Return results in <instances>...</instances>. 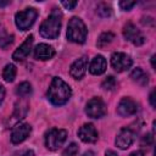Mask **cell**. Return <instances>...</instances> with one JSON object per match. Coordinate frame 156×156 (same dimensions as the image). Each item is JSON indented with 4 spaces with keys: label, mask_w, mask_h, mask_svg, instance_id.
Returning a JSON list of instances; mask_svg holds the SVG:
<instances>
[{
    "label": "cell",
    "mask_w": 156,
    "mask_h": 156,
    "mask_svg": "<svg viewBox=\"0 0 156 156\" xmlns=\"http://www.w3.org/2000/svg\"><path fill=\"white\" fill-rule=\"evenodd\" d=\"M71 96H72L71 87L62 78L54 77L46 93L48 100L55 106H62L71 99Z\"/></svg>",
    "instance_id": "obj_1"
},
{
    "label": "cell",
    "mask_w": 156,
    "mask_h": 156,
    "mask_svg": "<svg viewBox=\"0 0 156 156\" xmlns=\"http://www.w3.org/2000/svg\"><path fill=\"white\" fill-rule=\"evenodd\" d=\"M61 22H62V12L58 9L54 7L51 13L43 21V23L39 27L40 35L46 39H56L60 34Z\"/></svg>",
    "instance_id": "obj_2"
},
{
    "label": "cell",
    "mask_w": 156,
    "mask_h": 156,
    "mask_svg": "<svg viewBox=\"0 0 156 156\" xmlns=\"http://www.w3.org/2000/svg\"><path fill=\"white\" fill-rule=\"evenodd\" d=\"M88 29L79 17H72L67 26V39L76 44H83L87 40Z\"/></svg>",
    "instance_id": "obj_3"
},
{
    "label": "cell",
    "mask_w": 156,
    "mask_h": 156,
    "mask_svg": "<svg viewBox=\"0 0 156 156\" xmlns=\"http://www.w3.org/2000/svg\"><path fill=\"white\" fill-rule=\"evenodd\" d=\"M38 17V11L34 7H27L15 15V23L20 30L29 29Z\"/></svg>",
    "instance_id": "obj_4"
},
{
    "label": "cell",
    "mask_w": 156,
    "mask_h": 156,
    "mask_svg": "<svg viewBox=\"0 0 156 156\" xmlns=\"http://www.w3.org/2000/svg\"><path fill=\"white\" fill-rule=\"evenodd\" d=\"M67 139V130L61 128H51L45 134V145L49 150H58Z\"/></svg>",
    "instance_id": "obj_5"
},
{
    "label": "cell",
    "mask_w": 156,
    "mask_h": 156,
    "mask_svg": "<svg viewBox=\"0 0 156 156\" xmlns=\"http://www.w3.org/2000/svg\"><path fill=\"white\" fill-rule=\"evenodd\" d=\"M107 108L104 100L99 96L91 98L85 105V113L90 118H101L106 115Z\"/></svg>",
    "instance_id": "obj_6"
},
{
    "label": "cell",
    "mask_w": 156,
    "mask_h": 156,
    "mask_svg": "<svg viewBox=\"0 0 156 156\" xmlns=\"http://www.w3.org/2000/svg\"><path fill=\"white\" fill-rule=\"evenodd\" d=\"M133 65V60L130 58L129 55L124 52H113L111 55V66L116 72H124L129 69Z\"/></svg>",
    "instance_id": "obj_7"
},
{
    "label": "cell",
    "mask_w": 156,
    "mask_h": 156,
    "mask_svg": "<svg viewBox=\"0 0 156 156\" xmlns=\"http://www.w3.org/2000/svg\"><path fill=\"white\" fill-rule=\"evenodd\" d=\"M123 37L126 38V40L130 41L132 44L136 45V46H140L144 44L145 41V38L144 35L141 34V32L132 23V22H128L124 27H123Z\"/></svg>",
    "instance_id": "obj_8"
},
{
    "label": "cell",
    "mask_w": 156,
    "mask_h": 156,
    "mask_svg": "<svg viewBox=\"0 0 156 156\" xmlns=\"http://www.w3.org/2000/svg\"><path fill=\"white\" fill-rule=\"evenodd\" d=\"M134 139H135V133L129 128H123L117 134L115 139V144L121 150H126L134 143Z\"/></svg>",
    "instance_id": "obj_9"
},
{
    "label": "cell",
    "mask_w": 156,
    "mask_h": 156,
    "mask_svg": "<svg viewBox=\"0 0 156 156\" xmlns=\"http://www.w3.org/2000/svg\"><path fill=\"white\" fill-rule=\"evenodd\" d=\"M78 136L83 143L93 144L98 140L99 133L93 123H85L78 129Z\"/></svg>",
    "instance_id": "obj_10"
},
{
    "label": "cell",
    "mask_w": 156,
    "mask_h": 156,
    "mask_svg": "<svg viewBox=\"0 0 156 156\" xmlns=\"http://www.w3.org/2000/svg\"><path fill=\"white\" fill-rule=\"evenodd\" d=\"M32 132V127L28 123H17L11 133V141L12 144H20L24 141Z\"/></svg>",
    "instance_id": "obj_11"
},
{
    "label": "cell",
    "mask_w": 156,
    "mask_h": 156,
    "mask_svg": "<svg viewBox=\"0 0 156 156\" xmlns=\"http://www.w3.org/2000/svg\"><path fill=\"white\" fill-rule=\"evenodd\" d=\"M88 68V57L87 56H82L79 58H77L69 67V74L72 78L74 79H82L87 72Z\"/></svg>",
    "instance_id": "obj_12"
},
{
    "label": "cell",
    "mask_w": 156,
    "mask_h": 156,
    "mask_svg": "<svg viewBox=\"0 0 156 156\" xmlns=\"http://www.w3.org/2000/svg\"><path fill=\"white\" fill-rule=\"evenodd\" d=\"M33 40H34V37L32 34H29L26 40L13 51L12 54V58L15 61H23L24 58H27V56L30 54V50H32V45H33Z\"/></svg>",
    "instance_id": "obj_13"
},
{
    "label": "cell",
    "mask_w": 156,
    "mask_h": 156,
    "mask_svg": "<svg viewBox=\"0 0 156 156\" xmlns=\"http://www.w3.org/2000/svg\"><path fill=\"white\" fill-rule=\"evenodd\" d=\"M138 111V104L132 99V98H123L118 106H117V113L122 117H128Z\"/></svg>",
    "instance_id": "obj_14"
},
{
    "label": "cell",
    "mask_w": 156,
    "mask_h": 156,
    "mask_svg": "<svg viewBox=\"0 0 156 156\" xmlns=\"http://www.w3.org/2000/svg\"><path fill=\"white\" fill-rule=\"evenodd\" d=\"M56 51L55 49L49 45V44H38L35 48H34V58L37 60H40V61H46V60H50L55 56Z\"/></svg>",
    "instance_id": "obj_15"
},
{
    "label": "cell",
    "mask_w": 156,
    "mask_h": 156,
    "mask_svg": "<svg viewBox=\"0 0 156 156\" xmlns=\"http://www.w3.org/2000/svg\"><path fill=\"white\" fill-rule=\"evenodd\" d=\"M106 66L107 65L105 57L102 55H96L89 65V72L94 76H100L106 71Z\"/></svg>",
    "instance_id": "obj_16"
},
{
    "label": "cell",
    "mask_w": 156,
    "mask_h": 156,
    "mask_svg": "<svg viewBox=\"0 0 156 156\" xmlns=\"http://www.w3.org/2000/svg\"><path fill=\"white\" fill-rule=\"evenodd\" d=\"M27 111H28V104L24 101V100H21V101H17L16 105H15V111L12 113V119L11 122H20L21 119H23L27 115Z\"/></svg>",
    "instance_id": "obj_17"
},
{
    "label": "cell",
    "mask_w": 156,
    "mask_h": 156,
    "mask_svg": "<svg viewBox=\"0 0 156 156\" xmlns=\"http://www.w3.org/2000/svg\"><path fill=\"white\" fill-rule=\"evenodd\" d=\"M130 78L133 82H135L136 84L141 85V87H145L147 83H149V77H147V73H145V71L140 67H136L130 73Z\"/></svg>",
    "instance_id": "obj_18"
},
{
    "label": "cell",
    "mask_w": 156,
    "mask_h": 156,
    "mask_svg": "<svg viewBox=\"0 0 156 156\" xmlns=\"http://www.w3.org/2000/svg\"><path fill=\"white\" fill-rule=\"evenodd\" d=\"M16 74H17V68L13 63H7L2 69V78L7 83L13 82L16 78Z\"/></svg>",
    "instance_id": "obj_19"
},
{
    "label": "cell",
    "mask_w": 156,
    "mask_h": 156,
    "mask_svg": "<svg viewBox=\"0 0 156 156\" xmlns=\"http://www.w3.org/2000/svg\"><path fill=\"white\" fill-rule=\"evenodd\" d=\"M12 43H13V35L9 34L5 29V27L2 26V23L0 22V48L6 49Z\"/></svg>",
    "instance_id": "obj_20"
},
{
    "label": "cell",
    "mask_w": 156,
    "mask_h": 156,
    "mask_svg": "<svg viewBox=\"0 0 156 156\" xmlns=\"http://www.w3.org/2000/svg\"><path fill=\"white\" fill-rule=\"evenodd\" d=\"M113 39H115V34H113V33H111V32H105V33L100 34V37L98 38L96 45H98V48L104 49V48H106L107 45H110Z\"/></svg>",
    "instance_id": "obj_21"
},
{
    "label": "cell",
    "mask_w": 156,
    "mask_h": 156,
    "mask_svg": "<svg viewBox=\"0 0 156 156\" xmlns=\"http://www.w3.org/2000/svg\"><path fill=\"white\" fill-rule=\"evenodd\" d=\"M16 94H17L20 98L29 96V95L32 94V85H30V83H28V82H22L21 84H18L17 88H16Z\"/></svg>",
    "instance_id": "obj_22"
},
{
    "label": "cell",
    "mask_w": 156,
    "mask_h": 156,
    "mask_svg": "<svg viewBox=\"0 0 156 156\" xmlns=\"http://www.w3.org/2000/svg\"><path fill=\"white\" fill-rule=\"evenodd\" d=\"M116 87H117V82H116V79H115L113 76H108V77H106V78L104 79V82L101 83V88H102L104 90H108V91H111V90H115Z\"/></svg>",
    "instance_id": "obj_23"
},
{
    "label": "cell",
    "mask_w": 156,
    "mask_h": 156,
    "mask_svg": "<svg viewBox=\"0 0 156 156\" xmlns=\"http://www.w3.org/2000/svg\"><path fill=\"white\" fill-rule=\"evenodd\" d=\"M78 145L76 143H71L63 151H62V156H76L78 154Z\"/></svg>",
    "instance_id": "obj_24"
},
{
    "label": "cell",
    "mask_w": 156,
    "mask_h": 156,
    "mask_svg": "<svg viewBox=\"0 0 156 156\" xmlns=\"http://www.w3.org/2000/svg\"><path fill=\"white\" fill-rule=\"evenodd\" d=\"M98 15L101 16V17H108L111 15V7L107 6L106 4H100L98 6V10H96Z\"/></svg>",
    "instance_id": "obj_25"
},
{
    "label": "cell",
    "mask_w": 156,
    "mask_h": 156,
    "mask_svg": "<svg viewBox=\"0 0 156 156\" xmlns=\"http://www.w3.org/2000/svg\"><path fill=\"white\" fill-rule=\"evenodd\" d=\"M136 5V2L135 1H119V6H121V9L122 10H124V11H129L132 7H134Z\"/></svg>",
    "instance_id": "obj_26"
},
{
    "label": "cell",
    "mask_w": 156,
    "mask_h": 156,
    "mask_svg": "<svg viewBox=\"0 0 156 156\" xmlns=\"http://www.w3.org/2000/svg\"><path fill=\"white\" fill-rule=\"evenodd\" d=\"M77 1H61V5L65 7V9H67V10H72V9H74L76 6H77Z\"/></svg>",
    "instance_id": "obj_27"
},
{
    "label": "cell",
    "mask_w": 156,
    "mask_h": 156,
    "mask_svg": "<svg viewBox=\"0 0 156 156\" xmlns=\"http://www.w3.org/2000/svg\"><path fill=\"white\" fill-rule=\"evenodd\" d=\"M149 100H150L151 106L155 107V106H156V104H155V90H152V91L150 93V98H149Z\"/></svg>",
    "instance_id": "obj_28"
},
{
    "label": "cell",
    "mask_w": 156,
    "mask_h": 156,
    "mask_svg": "<svg viewBox=\"0 0 156 156\" xmlns=\"http://www.w3.org/2000/svg\"><path fill=\"white\" fill-rule=\"evenodd\" d=\"M4 98H5V88L2 84H0V104L2 102Z\"/></svg>",
    "instance_id": "obj_29"
},
{
    "label": "cell",
    "mask_w": 156,
    "mask_h": 156,
    "mask_svg": "<svg viewBox=\"0 0 156 156\" xmlns=\"http://www.w3.org/2000/svg\"><path fill=\"white\" fill-rule=\"evenodd\" d=\"M151 141H152V136H151L150 134L145 135V136H144V139H143V143H146V144H150Z\"/></svg>",
    "instance_id": "obj_30"
},
{
    "label": "cell",
    "mask_w": 156,
    "mask_h": 156,
    "mask_svg": "<svg viewBox=\"0 0 156 156\" xmlns=\"http://www.w3.org/2000/svg\"><path fill=\"white\" fill-rule=\"evenodd\" d=\"M21 156H34V152H33L32 150H24V151L21 154Z\"/></svg>",
    "instance_id": "obj_31"
},
{
    "label": "cell",
    "mask_w": 156,
    "mask_h": 156,
    "mask_svg": "<svg viewBox=\"0 0 156 156\" xmlns=\"http://www.w3.org/2000/svg\"><path fill=\"white\" fill-rule=\"evenodd\" d=\"M129 156H144V152L141 150H136V151H133Z\"/></svg>",
    "instance_id": "obj_32"
},
{
    "label": "cell",
    "mask_w": 156,
    "mask_h": 156,
    "mask_svg": "<svg viewBox=\"0 0 156 156\" xmlns=\"http://www.w3.org/2000/svg\"><path fill=\"white\" fill-rule=\"evenodd\" d=\"M105 156H118L117 152H115L113 150H106L105 151Z\"/></svg>",
    "instance_id": "obj_33"
},
{
    "label": "cell",
    "mask_w": 156,
    "mask_h": 156,
    "mask_svg": "<svg viewBox=\"0 0 156 156\" xmlns=\"http://www.w3.org/2000/svg\"><path fill=\"white\" fill-rule=\"evenodd\" d=\"M10 4V1H1L0 0V7H4V6H7Z\"/></svg>",
    "instance_id": "obj_34"
},
{
    "label": "cell",
    "mask_w": 156,
    "mask_h": 156,
    "mask_svg": "<svg viewBox=\"0 0 156 156\" xmlns=\"http://www.w3.org/2000/svg\"><path fill=\"white\" fill-rule=\"evenodd\" d=\"M83 156H94V152H91V151H88V152H85Z\"/></svg>",
    "instance_id": "obj_35"
},
{
    "label": "cell",
    "mask_w": 156,
    "mask_h": 156,
    "mask_svg": "<svg viewBox=\"0 0 156 156\" xmlns=\"http://www.w3.org/2000/svg\"><path fill=\"white\" fill-rule=\"evenodd\" d=\"M154 60H155V55L151 56V65H152V67L155 68V62H154Z\"/></svg>",
    "instance_id": "obj_36"
}]
</instances>
